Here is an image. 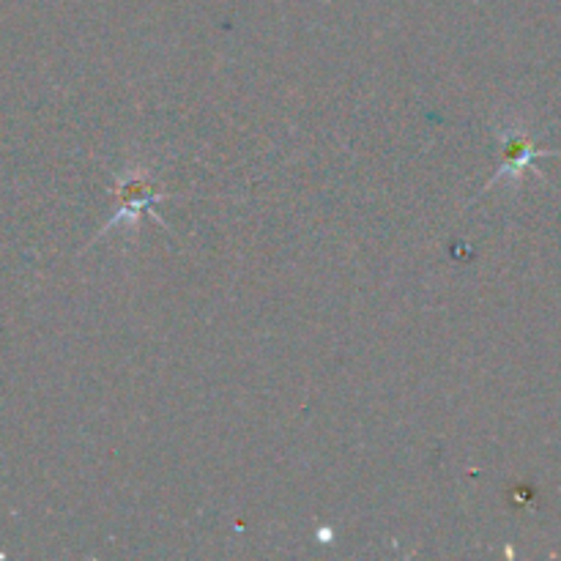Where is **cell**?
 Segmentation results:
<instances>
[{
  "label": "cell",
  "instance_id": "cell-2",
  "mask_svg": "<svg viewBox=\"0 0 561 561\" xmlns=\"http://www.w3.org/2000/svg\"><path fill=\"white\" fill-rule=\"evenodd\" d=\"M502 153H504L502 168H499V173L488 181L485 190H491L496 181L507 179V175H524V170L529 168L531 159L542 157V153H553V151H540V148H535V140H531L524 129H513V126H507V129L502 131Z\"/></svg>",
  "mask_w": 561,
  "mask_h": 561
},
{
  "label": "cell",
  "instance_id": "cell-1",
  "mask_svg": "<svg viewBox=\"0 0 561 561\" xmlns=\"http://www.w3.org/2000/svg\"><path fill=\"white\" fill-rule=\"evenodd\" d=\"M115 197H118V211H115L113 219H107V225L102 228L104 236L107 230H113L115 225H137V219L142 217V214H151L153 219H157L159 225H164L162 219L157 217V211H153V206L162 201H170V192H157V186L151 184V179H148V173H142V170L131 168L126 170V173L118 175V184H115Z\"/></svg>",
  "mask_w": 561,
  "mask_h": 561
}]
</instances>
